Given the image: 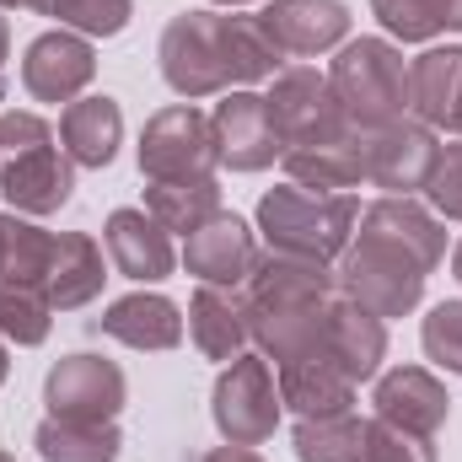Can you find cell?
I'll return each instance as SVG.
<instances>
[{
  "label": "cell",
  "instance_id": "6da1fadb",
  "mask_svg": "<svg viewBox=\"0 0 462 462\" xmlns=\"http://www.w3.org/2000/svg\"><path fill=\"white\" fill-rule=\"evenodd\" d=\"M355 226L360 231L349 236L339 274H334L339 291L365 312H376L382 323L409 318L425 296L430 269L447 258V226L425 205L398 199V194H382L376 205H365Z\"/></svg>",
  "mask_w": 462,
  "mask_h": 462
},
{
  "label": "cell",
  "instance_id": "7a4b0ae2",
  "mask_svg": "<svg viewBox=\"0 0 462 462\" xmlns=\"http://www.w3.org/2000/svg\"><path fill=\"white\" fill-rule=\"evenodd\" d=\"M162 81L178 97H216V92H242L253 81H269L280 70V49L263 38L253 16H226V11H183L162 27L156 43Z\"/></svg>",
  "mask_w": 462,
  "mask_h": 462
},
{
  "label": "cell",
  "instance_id": "3957f363",
  "mask_svg": "<svg viewBox=\"0 0 462 462\" xmlns=\"http://www.w3.org/2000/svg\"><path fill=\"white\" fill-rule=\"evenodd\" d=\"M334 291L339 280L328 263L291 258V253H258L253 274L242 280V301H247V334L263 349V360L285 365V360L318 355Z\"/></svg>",
  "mask_w": 462,
  "mask_h": 462
},
{
  "label": "cell",
  "instance_id": "277c9868",
  "mask_svg": "<svg viewBox=\"0 0 462 462\" xmlns=\"http://www.w3.org/2000/svg\"><path fill=\"white\" fill-rule=\"evenodd\" d=\"M355 221H360V210L349 194H307V189L285 183L258 199V231H263L269 253H291V258H318V263L345 258Z\"/></svg>",
  "mask_w": 462,
  "mask_h": 462
},
{
  "label": "cell",
  "instance_id": "5b68a950",
  "mask_svg": "<svg viewBox=\"0 0 462 462\" xmlns=\"http://www.w3.org/2000/svg\"><path fill=\"white\" fill-rule=\"evenodd\" d=\"M328 87L355 129H382L409 118V60L393 38H355L328 65Z\"/></svg>",
  "mask_w": 462,
  "mask_h": 462
},
{
  "label": "cell",
  "instance_id": "8992f818",
  "mask_svg": "<svg viewBox=\"0 0 462 462\" xmlns=\"http://www.w3.org/2000/svg\"><path fill=\"white\" fill-rule=\"evenodd\" d=\"M221 167V145H216V124L199 114L194 103H172L162 114L145 118L140 134V172L151 183H189V178H216Z\"/></svg>",
  "mask_w": 462,
  "mask_h": 462
},
{
  "label": "cell",
  "instance_id": "52a82bcc",
  "mask_svg": "<svg viewBox=\"0 0 462 462\" xmlns=\"http://www.w3.org/2000/svg\"><path fill=\"white\" fill-rule=\"evenodd\" d=\"M280 387H274V371L263 355H236L226 360V371L216 376V393H210V414H216V430L226 436L231 447H258L274 436L280 425Z\"/></svg>",
  "mask_w": 462,
  "mask_h": 462
},
{
  "label": "cell",
  "instance_id": "ba28073f",
  "mask_svg": "<svg viewBox=\"0 0 462 462\" xmlns=\"http://www.w3.org/2000/svg\"><path fill=\"white\" fill-rule=\"evenodd\" d=\"M436 156H441L436 129H425L420 118L360 129V178L382 194H398V199L425 194V183L436 172Z\"/></svg>",
  "mask_w": 462,
  "mask_h": 462
},
{
  "label": "cell",
  "instance_id": "9c48e42d",
  "mask_svg": "<svg viewBox=\"0 0 462 462\" xmlns=\"http://www.w3.org/2000/svg\"><path fill=\"white\" fill-rule=\"evenodd\" d=\"M269 81H274V87H269L263 103H269V118H274L285 151H296V145H323V140H339V134L355 129L345 118V108H339V97H334V87H328V76H318L312 65L274 70Z\"/></svg>",
  "mask_w": 462,
  "mask_h": 462
},
{
  "label": "cell",
  "instance_id": "30bf717a",
  "mask_svg": "<svg viewBox=\"0 0 462 462\" xmlns=\"http://www.w3.org/2000/svg\"><path fill=\"white\" fill-rule=\"evenodd\" d=\"M129 382L103 355H65L43 376V403L54 420H118Z\"/></svg>",
  "mask_w": 462,
  "mask_h": 462
},
{
  "label": "cell",
  "instance_id": "8fae6325",
  "mask_svg": "<svg viewBox=\"0 0 462 462\" xmlns=\"http://www.w3.org/2000/svg\"><path fill=\"white\" fill-rule=\"evenodd\" d=\"M97 76V54L81 32L70 27H54V32H38L22 54V87L27 97L38 103H76Z\"/></svg>",
  "mask_w": 462,
  "mask_h": 462
},
{
  "label": "cell",
  "instance_id": "7c38bea8",
  "mask_svg": "<svg viewBox=\"0 0 462 462\" xmlns=\"http://www.w3.org/2000/svg\"><path fill=\"white\" fill-rule=\"evenodd\" d=\"M216 145H221V162L231 172H263L285 156V140L269 118V103L258 92H226V103H216Z\"/></svg>",
  "mask_w": 462,
  "mask_h": 462
},
{
  "label": "cell",
  "instance_id": "4fadbf2b",
  "mask_svg": "<svg viewBox=\"0 0 462 462\" xmlns=\"http://www.w3.org/2000/svg\"><path fill=\"white\" fill-rule=\"evenodd\" d=\"M253 22L263 27V38L280 54L307 60V54H328V49L345 43L349 5L345 0H269Z\"/></svg>",
  "mask_w": 462,
  "mask_h": 462
},
{
  "label": "cell",
  "instance_id": "5bb4252c",
  "mask_svg": "<svg viewBox=\"0 0 462 462\" xmlns=\"http://www.w3.org/2000/svg\"><path fill=\"white\" fill-rule=\"evenodd\" d=\"M318 355L334 360L349 382H371L382 371V355H387V323L376 312H365L360 301H349L345 291H334L328 301V318H323V339H318Z\"/></svg>",
  "mask_w": 462,
  "mask_h": 462
},
{
  "label": "cell",
  "instance_id": "9a60e30c",
  "mask_svg": "<svg viewBox=\"0 0 462 462\" xmlns=\"http://www.w3.org/2000/svg\"><path fill=\"white\" fill-rule=\"evenodd\" d=\"M371 403H376V420H387V425H398L409 436H425V441H436V430L452 414V393L425 365H393L376 382Z\"/></svg>",
  "mask_w": 462,
  "mask_h": 462
},
{
  "label": "cell",
  "instance_id": "2e32d148",
  "mask_svg": "<svg viewBox=\"0 0 462 462\" xmlns=\"http://www.w3.org/2000/svg\"><path fill=\"white\" fill-rule=\"evenodd\" d=\"M258 263V242H253V226L242 216H210L199 231H189L183 242V269L199 280V285H242Z\"/></svg>",
  "mask_w": 462,
  "mask_h": 462
},
{
  "label": "cell",
  "instance_id": "e0dca14e",
  "mask_svg": "<svg viewBox=\"0 0 462 462\" xmlns=\"http://www.w3.org/2000/svg\"><path fill=\"white\" fill-rule=\"evenodd\" d=\"M0 194H5V205L16 216H54L76 194V162L49 140V145L27 151L22 162H11L0 172Z\"/></svg>",
  "mask_w": 462,
  "mask_h": 462
},
{
  "label": "cell",
  "instance_id": "ac0fdd59",
  "mask_svg": "<svg viewBox=\"0 0 462 462\" xmlns=\"http://www.w3.org/2000/svg\"><path fill=\"white\" fill-rule=\"evenodd\" d=\"M103 247H108V258H114L118 274H124V280H140V285L167 280L172 263H178L172 231L162 226L151 210H114L108 226H103Z\"/></svg>",
  "mask_w": 462,
  "mask_h": 462
},
{
  "label": "cell",
  "instance_id": "d6986e66",
  "mask_svg": "<svg viewBox=\"0 0 462 462\" xmlns=\"http://www.w3.org/2000/svg\"><path fill=\"white\" fill-rule=\"evenodd\" d=\"M409 108L425 129H462V49H425L409 60Z\"/></svg>",
  "mask_w": 462,
  "mask_h": 462
},
{
  "label": "cell",
  "instance_id": "ffe728a7",
  "mask_svg": "<svg viewBox=\"0 0 462 462\" xmlns=\"http://www.w3.org/2000/svg\"><path fill=\"white\" fill-rule=\"evenodd\" d=\"M92 328L118 339V345H129V349H178L183 345V312H178V301H167L156 291L118 296Z\"/></svg>",
  "mask_w": 462,
  "mask_h": 462
},
{
  "label": "cell",
  "instance_id": "44dd1931",
  "mask_svg": "<svg viewBox=\"0 0 462 462\" xmlns=\"http://www.w3.org/2000/svg\"><path fill=\"white\" fill-rule=\"evenodd\" d=\"M189 334H194V345L205 360H236L242 349H247V301H242V291L236 285H199L194 296H189Z\"/></svg>",
  "mask_w": 462,
  "mask_h": 462
},
{
  "label": "cell",
  "instance_id": "7402d4cb",
  "mask_svg": "<svg viewBox=\"0 0 462 462\" xmlns=\"http://www.w3.org/2000/svg\"><path fill=\"white\" fill-rule=\"evenodd\" d=\"M103 253L87 231H54V258H49V274H43V296L54 312H76L87 301H97L103 291Z\"/></svg>",
  "mask_w": 462,
  "mask_h": 462
},
{
  "label": "cell",
  "instance_id": "603a6c76",
  "mask_svg": "<svg viewBox=\"0 0 462 462\" xmlns=\"http://www.w3.org/2000/svg\"><path fill=\"white\" fill-rule=\"evenodd\" d=\"M280 403L296 409L301 420H328V414H349L355 403V382L334 360L323 355H301L280 365Z\"/></svg>",
  "mask_w": 462,
  "mask_h": 462
},
{
  "label": "cell",
  "instance_id": "cb8c5ba5",
  "mask_svg": "<svg viewBox=\"0 0 462 462\" xmlns=\"http://www.w3.org/2000/svg\"><path fill=\"white\" fill-rule=\"evenodd\" d=\"M60 145L76 167H108L124 145V114L114 97H76L60 114Z\"/></svg>",
  "mask_w": 462,
  "mask_h": 462
},
{
  "label": "cell",
  "instance_id": "d4e9b609",
  "mask_svg": "<svg viewBox=\"0 0 462 462\" xmlns=\"http://www.w3.org/2000/svg\"><path fill=\"white\" fill-rule=\"evenodd\" d=\"M285 162V178L307 194H349L360 189V129H349L339 140H323V145H296L280 156Z\"/></svg>",
  "mask_w": 462,
  "mask_h": 462
},
{
  "label": "cell",
  "instance_id": "484cf974",
  "mask_svg": "<svg viewBox=\"0 0 462 462\" xmlns=\"http://www.w3.org/2000/svg\"><path fill=\"white\" fill-rule=\"evenodd\" d=\"M32 447L43 462H114L124 452L114 420H43L32 430Z\"/></svg>",
  "mask_w": 462,
  "mask_h": 462
},
{
  "label": "cell",
  "instance_id": "4316f807",
  "mask_svg": "<svg viewBox=\"0 0 462 462\" xmlns=\"http://www.w3.org/2000/svg\"><path fill=\"white\" fill-rule=\"evenodd\" d=\"M145 210L167 231H199L210 216H221V183L216 178H189V183H151Z\"/></svg>",
  "mask_w": 462,
  "mask_h": 462
},
{
  "label": "cell",
  "instance_id": "83f0119b",
  "mask_svg": "<svg viewBox=\"0 0 462 462\" xmlns=\"http://www.w3.org/2000/svg\"><path fill=\"white\" fill-rule=\"evenodd\" d=\"M49 258H54V231L32 226L27 216H0V280L11 285H38L43 291V274H49Z\"/></svg>",
  "mask_w": 462,
  "mask_h": 462
},
{
  "label": "cell",
  "instance_id": "f1b7e54d",
  "mask_svg": "<svg viewBox=\"0 0 462 462\" xmlns=\"http://www.w3.org/2000/svg\"><path fill=\"white\" fill-rule=\"evenodd\" d=\"M371 11L398 43H430L441 32H462V0H371Z\"/></svg>",
  "mask_w": 462,
  "mask_h": 462
},
{
  "label": "cell",
  "instance_id": "f546056e",
  "mask_svg": "<svg viewBox=\"0 0 462 462\" xmlns=\"http://www.w3.org/2000/svg\"><path fill=\"white\" fill-rule=\"evenodd\" d=\"M296 457L301 462H365V420L328 414L296 425Z\"/></svg>",
  "mask_w": 462,
  "mask_h": 462
},
{
  "label": "cell",
  "instance_id": "4dcf8cb0",
  "mask_svg": "<svg viewBox=\"0 0 462 462\" xmlns=\"http://www.w3.org/2000/svg\"><path fill=\"white\" fill-rule=\"evenodd\" d=\"M49 323H54V307H49V296H43L38 285H11V280H0V339L32 349V345L49 339Z\"/></svg>",
  "mask_w": 462,
  "mask_h": 462
},
{
  "label": "cell",
  "instance_id": "1f68e13d",
  "mask_svg": "<svg viewBox=\"0 0 462 462\" xmlns=\"http://www.w3.org/2000/svg\"><path fill=\"white\" fill-rule=\"evenodd\" d=\"M43 16H60V27L81 38H118L134 16V0H27Z\"/></svg>",
  "mask_w": 462,
  "mask_h": 462
},
{
  "label": "cell",
  "instance_id": "d6a6232c",
  "mask_svg": "<svg viewBox=\"0 0 462 462\" xmlns=\"http://www.w3.org/2000/svg\"><path fill=\"white\" fill-rule=\"evenodd\" d=\"M420 339H425V355H430L436 365H447L452 376H462V301H441V307H430Z\"/></svg>",
  "mask_w": 462,
  "mask_h": 462
},
{
  "label": "cell",
  "instance_id": "836d02e7",
  "mask_svg": "<svg viewBox=\"0 0 462 462\" xmlns=\"http://www.w3.org/2000/svg\"><path fill=\"white\" fill-rule=\"evenodd\" d=\"M365 462H436V447L387 420H365Z\"/></svg>",
  "mask_w": 462,
  "mask_h": 462
},
{
  "label": "cell",
  "instance_id": "e575fe53",
  "mask_svg": "<svg viewBox=\"0 0 462 462\" xmlns=\"http://www.w3.org/2000/svg\"><path fill=\"white\" fill-rule=\"evenodd\" d=\"M425 199H430L447 221H462V140L457 145H441L436 172H430V183H425Z\"/></svg>",
  "mask_w": 462,
  "mask_h": 462
},
{
  "label": "cell",
  "instance_id": "d590c367",
  "mask_svg": "<svg viewBox=\"0 0 462 462\" xmlns=\"http://www.w3.org/2000/svg\"><path fill=\"white\" fill-rule=\"evenodd\" d=\"M54 140V129L43 124L38 114H0V172L11 167V162H22L27 151H38V145H49Z\"/></svg>",
  "mask_w": 462,
  "mask_h": 462
},
{
  "label": "cell",
  "instance_id": "8d00e7d4",
  "mask_svg": "<svg viewBox=\"0 0 462 462\" xmlns=\"http://www.w3.org/2000/svg\"><path fill=\"white\" fill-rule=\"evenodd\" d=\"M199 462H263V457H258L253 447H231V441H226V447H210Z\"/></svg>",
  "mask_w": 462,
  "mask_h": 462
},
{
  "label": "cell",
  "instance_id": "74e56055",
  "mask_svg": "<svg viewBox=\"0 0 462 462\" xmlns=\"http://www.w3.org/2000/svg\"><path fill=\"white\" fill-rule=\"evenodd\" d=\"M5 49H11V22L0 16V97H5Z\"/></svg>",
  "mask_w": 462,
  "mask_h": 462
},
{
  "label": "cell",
  "instance_id": "f35d334b",
  "mask_svg": "<svg viewBox=\"0 0 462 462\" xmlns=\"http://www.w3.org/2000/svg\"><path fill=\"white\" fill-rule=\"evenodd\" d=\"M452 274H457V285H462V242L452 247Z\"/></svg>",
  "mask_w": 462,
  "mask_h": 462
},
{
  "label": "cell",
  "instance_id": "ab89813d",
  "mask_svg": "<svg viewBox=\"0 0 462 462\" xmlns=\"http://www.w3.org/2000/svg\"><path fill=\"white\" fill-rule=\"evenodd\" d=\"M5 371H11V360H5V339H0V382H5Z\"/></svg>",
  "mask_w": 462,
  "mask_h": 462
},
{
  "label": "cell",
  "instance_id": "60d3db41",
  "mask_svg": "<svg viewBox=\"0 0 462 462\" xmlns=\"http://www.w3.org/2000/svg\"><path fill=\"white\" fill-rule=\"evenodd\" d=\"M16 5H27V0H0V11H16Z\"/></svg>",
  "mask_w": 462,
  "mask_h": 462
},
{
  "label": "cell",
  "instance_id": "b9f144b4",
  "mask_svg": "<svg viewBox=\"0 0 462 462\" xmlns=\"http://www.w3.org/2000/svg\"><path fill=\"white\" fill-rule=\"evenodd\" d=\"M216 5H247V0H216Z\"/></svg>",
  "mask_w": 462,
  "mask_h": 462
},
{
  "label": "cell",
  "instance_id": "7bdbcfd3",
  "mask_svg": "<svg viewBox=\"0 0 462 462\" xmlns=\"http://www.w3.org/2000/svg\"><path fill=\"white\" fill-rule=\"evenodd\" d=\"M0 462H16V457H11V452H0Z\"/></svg>",
  "mask_w": 462,
  "mask_h": 462
},
{
  "label": "cell",
  "instance_id": "ee69618b",
  "mask_svg": "<svg viewBox=\"0 0 462 462\" xmlns=\"http://www.w3.org/2000/svg\"><path fill=\"white\" fill-rule=\"evenodd\" d=\"M457 134H462V129H457Z\"/></svg>",
  "mask_w": 462,
  "mask_h": 462
}]
</instances>
